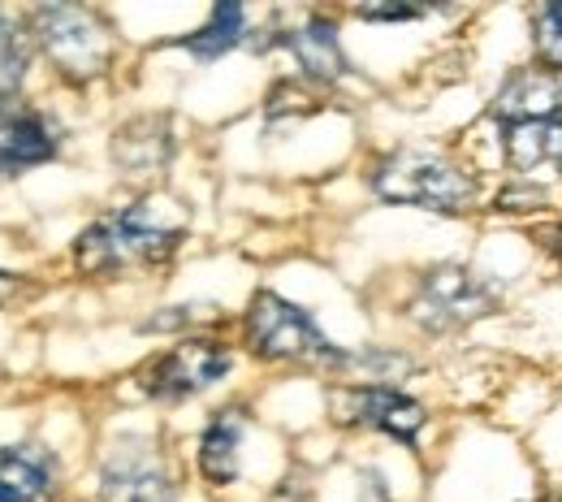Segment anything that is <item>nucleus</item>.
Instances as JSON below:
<instances>
[{"mask_svg":"<svg viewBox=\"0 0 562 502\" xmlns=\"http://www.w3.org/2000/svg\"><path fill=\"white\" fill-rule=\"evenodd\" d=\"M31 66V44H26V31L18 18L0 13V104L18 96L22 78Z\"/></svg>","mask_w":562,"mask_h":502,"instance_id":"nucleus-16","label":"nucleus"},{"mask_svg":"<svg viewBox=\"0 0 562 502\" xmlns=\"http://www.w3.org/2000/svg\"><path fill=\"white\" fill-rule=\"evenodd\" d=\"M243 412L225 408L209 421V430L200 437V472L209 486H229L238 481V446H243Z\"/></svg>","mask_w":562,"mask_h":502,"instance_id":"nucleus-14","label":"nucleus"},{"mask_svg":"<svg viewBox=\"0 0 562 502\" xmlns=\"http://www.w3.org/2000/svg\"><path fill=\"white\" fill-rule=\"evenodd\" d=\"M372 191L390 204H416L428 213L459 216L476 204V182L437 152H394L372 169Z\"/></svg>","mask_w":562,"mask_h":502,"instance_id":"nucleus-3","label":"nucleus"},{"mask_svg":"<svg viewBox=\"0 0 562 502\" xmlns=\"http://www.w3.org/2000/svg\"><path fill=\"white\" fill-rule=\"evenodd\" d=\"M61 152V126L31 104H0V178L44 165Z\"/></svg>","mask_w":562,"mask_h":502,"instance_id":"nucleus-10","label":"nucleus"},{"mask_svg":"<svg viewBox=\"0 0 562 502\" xmlns=\"http://www.w3.org/2000/svg\"><path fill=\"white\" fill-rule=\"evenodd\" d=\"M490 113L515 174L562 169V87L554 74L515 70Z\"/></svg>","mask_w":562,"mask_h":502,"instance_id":"nucleus-1","label":"nucleus"},{"mask_svg":"<svg viewBox=\"0 0 562 502\" xmlns=\"http://www.w3.org/2000/svg\"><path fill=\"white\" fill-rule=\"evenodd\" d=\"M256 48H285L303 78L312 82H338L347 74V57H342V44H338V26L321 13H307L299 26L278 31L269 44H256Z\"/></svg>","mask_w":562,"mask_h":502,"instance_id":"nucleus-11","label":"nucleus"},{"mask_svg":"<svg viewBox=\"0 0 562 502\" xmlns=\"http://www.w3.org/2000/svg\"><path fill=\"white\" fill-rule=\"evenodd\" d=\"M13 290H18V278H13V274H4V269H0V303H4V299H9V294H13Z\"/></svg>","mask_w":562,"mask_h":502,"instance_id":"nucleus-20","label":"nucleus"},{"mask_svg":"<svg viewBox=\"0 0 562 502\" xmlns=\"http://www.w3.org/2000/svg\"><path fill=\"white\" fill-rule=\"evenodd\" d=\"M532 31H537V57L546 74H562V0L537 9Z\"/></svg>","mask_w":562,"mask_h":502,"instance_id":"nucleus-17","label":"nucleus"},{"mask_svg":"<svg viewBox=\"0 0 562 502\" xmlns=\"http://www.w3.org/2000/svg\"><path fill=\"white\" fill-rule=\"evenodd\" d=\"M57 494L53 450L22 442L0 450V502H48Z\"/></svg>","mask_w":562,"mask_h":502,"instance_id":"nucleus-12","label":"nucleus"},{"mask_svg":"<svg viewBox=\"0 0 562 502\" xmlns=\"http://www.w3.org/2000/svg\"><path fill=\"white\" fill-rule=\"evenodd\" d=\"M31 31L40 40V48L53 57V66L74 82H87V78L109 70L113 44H109L104 22L91 9H82V4H40L31 13Z\"/></svg>","mask_w":562,"mask_h":502,"instance_id":"nucleus-5","label":"nucleus"},{"mask_svg":"<svg viewBox=\"0 0 562 502\" xmlns=\"http://www.w3.org/2000/svg\"><path fill=\"white\" fill-rule=\"evenodd\" d=\"M493 303H497V287L490 278H481L468 265H437L420 278L407 312L428 334H450L468 321L490 316Z\"/></svg>","mask_w":562,"mask_h":502,"instance_id":"nucleus-6","label":"nucleus"},{"mask_svg":"<svg viewBox=\"0 0 562 502\" xmlns=\"http://www.w3.org/2000/svg\"><path fill=\"white\" fill-rule=\"evenodd\" d=\"M229 372V352L212 338H187L178 343L173 352L156 359L147 372H143V390L160 403H178V399H191L200 390L216 386L221 377Z\"/></svg>","mask_w":562,"mask_h":502,"instance_id":"nucleus-8","label":"nucleus"},{"mask_svg":"<svg viewBox=\"0 0 562 502\" xmlns=\"http://www.w3.org/2000/svg\"><path fill=\"white\" fill-rule=\"evenodd\" d=\"M334 408H338V421L359 425V430L390 433V437H398L403 446H416L424 421H428L424 408L412 394H403V390H394V386H385V381L338 390V394H334Z\"/></svg>","mask_w":562,"mask_h":502,"instance_id":"nucleus-9","label":"nucleus"},{"mask_svg":"<svg viewBox=\"0 0 562 502\" xmlns=\"http://www.w3.org/2000/svg\"><path fill=\"white\" fill-rule=\"evenodd\" d=\"M247 343L260 359H294V364H338L355 368V356L342 352L316 316L299 303H290L278 290H260L247 308Z\"/></svg>","mask_w":562,"mask_h":502,"instance_id":"nucleus-4","label":"nucleus"},{"mask_svg":"<svg viewBox=\"0 0 562 502\" xmlns=\"http://www.w3.org/2000/svg\"><path fill=\"white\" fill-rule=\"evenodd\" d=\"M243 35H247V13H243V4L221 0L200 31L182 35V40H173V44H178V48H187L191 57H200V62H216V57H225L229 48H238V44H243Z\"/></svg>","mask_w":562,"mask_h":502,"instance_id":"nucleus-15","label":"nucleus"},{"mask_svg":"<svg viewBox=\"0 0 562 502\" xmlns=\"http://www.w3.org/2000/svg\"><path fill=\"white\" fill-rule=\"evenodd\" d=\"M100 502H178L173 477L147 437H117L100 468Z\"/></svg>","mask_w":562,"mask_h":502,"instance_id":"nucleus-7","label":"nucleus"},{"mask_svg":"<svg viewBox=\"0 0 562 502\" xmlns=\"http://www.w3.org/2000/svg\"><path fill=\"white\" fill-rule=\"evenodd\" d=\"M355 13L363 22H416L424 9H416V4H359Z\"/></svg>","mask_w":562,"mask_h":502,"instance_id":"nucleus-19","label":"nucleus"},{"mask_svg":"<svg viewBox=\"0 0 562 502\" xmlns=\"http://www.w3.org/2000/svg\"><path fill=\"white\" fill-rule=\"evenodd\" d=\"M173 156V126L165 113H147L126 122L117 135H113V160L117 169H126L131 178H147V174H160Z\"/></svg>","mask_w":562,"mask_h":502,"instance_id":"nucleus-13","label":"nucleus"},{"mask_svg":"<svg viewBox=\"0 0 562 502\" xmlns=\"http://www.w3.org/2000/svg\"><path fill=\"white\" fill-rule=\"evenodd\" d=\"M212 303H178V308H165L160 316L143 321L147 334H165V330H182V325H195V321H209Z\"/></svg>","mask_w":562,"mask_h":502,"instance_id":"nucleus-18","label":"nucleus"},{"mask_svg":"<svg viewBox=\"0 0 562 502\" xmlns=\"http://www.w3.org/2000/svg\"><path fill=\"white\" fill-rule=\"evenodd\" d=\"M182 238H187L182 221H165L151 200H135V204H122L100 221H91L74 238V265L82 274H95V278L122 274V269L156 265V260L173 256Z\"/></svg>","mask_w":562,"mask_h":502,"instance_id":"nucleus-2","label":"nucleus"}]
</instances>
